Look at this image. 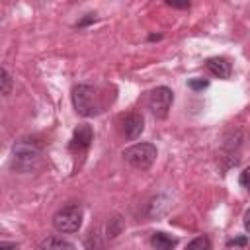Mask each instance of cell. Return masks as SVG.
Listing matches in <instances>:
<instances>
[{
	"label": "cell",
	"mask_w": 250,
	"mask_h": 250,
	"mask_svg": "<svg viewBox=\"0 0 250 250\" xmlns=\"http://www.w3.org/2000/svg\"><path fill=\"white\" fill-rule=\"evenodd\" d=\"M0 250H18V244H14V242H0Z\"/></svg>",
	"instance_id": "obj_17"
},
{
	"label": "cell",
	"mask_w": 250,
	"mask_h": 250,
	"mask_svg": "<svg viewBox=\"0 0 250 250\" xmlns=\"http://www.w3.org/2000/svg\"><path fill=\"white\" fill-rule=\"evenodd\" d=\"M205 66H207V70H209L213 76H219V78H223V80H227V78L230 76V72H232L230 62H229L225 57H213V59H207Z\"/></svg>",
	"instance_id": "obj_8"
},
{
	"label": "cell",
	"mask_w": 250,
	"mask_h": 250,
	"mask_svg": "<svg viewBox=\"0 0 250 250\" xmlns=\"http://www.w3.org/2000/svg\"><path fill=\"white\" fill-rule=\"evenodd\" d=\"M37 250H76V246H74L72 242L64 240V238L49 236V238H45V240L37 246Z\"/></svg>",
	"instance_id": "obj_10"
},
{
	"label": "cell",
	"mask_w": 250,
	"mask_h": 250,
	"mask_svg": "<svg viewBox=\"0 0 250 250\" xmlns=\"http://www.w3.org/2000/svg\"><path fill=\"white\" fill-rule=\"evenodd\" d=\"M168 6H174V8H188L189 4H178V2H168Z\"/></svg>",
	"instance_id": "obj_19"
},
{
	"label": "cell",
	"mask_w": 250,
	"mask_h": 250,
	"mask_svg": "<svg viewBox=\"0 0 250 250\" xmlns=\"http://www.w3.org/2000/svg\"><path fill=\"white\" fill-rule=\"evenodd\" d=\"M240 186L242 188H248V168L242 170V174H240Z\"/></svg>",
	"instance_id": "obj_16"
},
{
	"label": "cell",
	"mask_w": 250,
	"mask_h": 250,
	"mask_svg": "<svg viewBox=\"0 0 250 250\" xmlns=\"http://www.w3.org/2000/svg\"><path fill=\"white\" fill-rule=\"evenodd\" d=\"M84 244H86V250H104V242H102V238H100L98 232H90L86 236Z\"/></svg>",
	"instance_id": "obj_12"
},
{
	"label": "cell",
	"mask_w": 250,
	"mask_h": 250,
	"mask_svg": "<svg viewBox=\"0 0 250 250\" xmlns=\"http://www.w3.org/2000/svg\"><path fill=\"white\" fill-rule=\"evenodd\" d=\"M41 164V150L33 141H18L12 148V168L20 174H29Z\"/></svg>",
	"instance_id": "obj_2"
},
{
	"label": "cell",
	"mask_w": 250,
	"mask_h": 250,
	"mask_svg": "<svg viewBox=\"0 0 250 250\" xmlns=\"http://www.w3.org/2000/svg\"><path fill=\"white\" fill-rule=\"evenodd\" d=\"M92 141H94V131H92V127L86 125V123H82V125H78V127L74 129L72 139H70V143H68V148H70L72 152H84V150L92 145Z\"/></svg>",
	"instance_id": "obj_6"
},
{
	"label": "cell",
	"mask_w": 250,
	"mask_h": 250,
	"mask_svg": "<svg viewBox=\"0 0 250 250\" xmlns=\"http://www.w3.org/2000/svg\"><path fill=\"white\" fill-rule=\"evenodd\" d=\"M12 92V76L0 66V94H10Z\"/></svg>",
	"instance_id": "obj_13"
},
{
	"label": "cell",
	"mask_w": 250,
	"mask_h": 250,
	"mask_svg": "<svg viewBox=\"0 0 250 250\" xmlns=\"http://www.w3.org/2000/svg\"><path fill=\"white\" fill-rule=\"evenodd\" d=\"M188 86H189L191 90H203V88H207V86H209V82H207V80H203V78H191V80L188 82Z\"/></svg>",
	"instance_id": "obj_14"
},
{
	"label": "cell",
	"mask_w": 250,
	"mask_h": 250,
	"mask_svg": "<svg viewBox=\"0 0 250 250\" xmlns=\"http://www.w3.org/2000/svg\"><path fill=\"white\" fill-rule=\"evenodd\" d=\"M172 102H174V94L170 88L166 86H158L154 90L148 92V98H146V105L150 109V113L158 119H164L172 107Z\"/></svg>",
	"instance_id": "obj_5"
},
{
	"label": "cell",
	"mask_w": 250,
	"mask_h": 250,
	"mask_svg": "<svg viewBox=\"0 0 250 250\" xmlns=\"http://www.w3.org/2000/svg\"><path fill=\"white\" fill-rule=\"evenodd\" d=\"M80 225H82V207L76 203L66 205L53 215V227H55V230H59L62 234L76 232L80 229Z\"/></svg>",
	"instance_id": "obj_4"
},
{
	"label": "cell",
	"mask_w": 250,
	"mask_h": 250,
	"mask_svg": "<svg viewBox=\"0 0 250 250\" xmlns=\"http://www.w3.org/2000/svg\"><path fill=\"white\" fill-rule=\"evenodd\" d=\"M156 146L152 143H137L133 146H127L123 150V158L137 170H146L152 166V162L156 160Z\"/></svg>",
	"instance_id": "obj_3"
},
{
	"label": "cell",
	"mask_w": 250,
	"mask_h": 250,
	"mask_svg": "<svg viewBox=\"0 0 250 250\" xmlns=\"http://www.w3.org/2000/svg\"><path fill=\"white\" fill-rule=\"evenodd\" d=\"M229 246H246V236H240V238H232L227 242Z\"/></svg>",
	"instance_id": "obj_15"
},
{
	"label": "cell",
	"mask_w": 250,
	"mask_h": 250,
	"mask_svg": "<svg viewBox=\"0 0 250 250\" xmlns=\"http://www.w3.org/2000/svg\"><path fill=\"white\" fill-rule=\"evenodd\" d=\"M248 219H250V211H246V213H244V229H246V230L250 229V223H248Z\"/></svg>",
	"instance_id": "obj_18"
},
{
	"label": "cell",
	"mask_w": 250,
	"mask_h": 250,
	"mask_svg": "<svg viewBox=\"0 0 250 250\" xmlns=\"http://www.w3.org/2000/svg\"><path fill=\"white\" fill-rule=\"evenodd\" d=\"M150 244H152L156 250H174L176 244H178V238L172 236V234H166V232L158 230V232H152Z\"/></svg>",
	"instance_id": "obj_9"
},
{
	"label": "cell",
	"mask_w": 250,
	"mask_h": 250,
	"mask_svg": "<svg viewBox=\"0 0 250 250\" xmlns=\"http://www.w3.org/2000/svg\"><path fill=\"white\" fill-rule=\"evenodd\" d=\"M72 104L78 115L82 117H94L104 111L105 102L96 86L90 84H78L72 88Z\"/></svg>",
	"instance_id": "obj_1"
},
{
	"label": "cell",
	"mask_w": 250,
	"mask_h": 250,
	"mask_svg": "<svg viewBox=\"0 0 250 250\" xmlns=\"http://www.w3.org/2000/svg\"><path fill=\"white\" fill-rule=\"evenodd\" d=\"M186 250H211V240L207 236H197L186 246Z\"/></svg>",
	"instance_id": "obj_11"
},
{
	"label": "cell",
	"mask_w": 250,
	"mask_h": 250,
	"mask_svg": "<svg viewBox=\"0 0 250 250\" xmlns=\"http://www.w3.org/2000/svg\"><path fill=\"white\" fill-rule=\"evenodd\" d=\"M143 129H145V119L141 113L133 111V113H127L123 117V131H125V137L129 141H135L137 137H141Z\"/></svg>",
	"instance_id": "obj_7"
}]
</instances>
